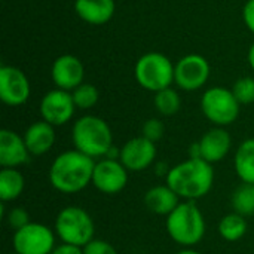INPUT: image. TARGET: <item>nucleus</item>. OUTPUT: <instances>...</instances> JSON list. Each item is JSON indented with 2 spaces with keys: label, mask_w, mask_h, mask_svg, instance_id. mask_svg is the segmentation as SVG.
<instances>
[{
  "label": "nucleus",
  "mask_w": 254,
  "mask_h": 254,
  "mask_svg": "<svg viewBox=\"0 0 254 254\" xmlns=\"http://www.w3.org/2000/svg\"><path fill=\"white\" fill-rule=\"evenodd\" d=\"M164 132H165V125L161 119H156V118L147 119L141 128V135L155 144L164 137Z\"/></svg>",
  "instance_id": "obj_27"
},
{
  "label": "nucleus",
  "mask_w": 254,
  "mask_h": 254,
  "mask_svg": "<svg viewBox=\"0 0 254 254\" xmlns=\"http://www.w3.org/2000/svg\"><path fill=\"white\" fill-rule=\"evenodd\" d=\"M210 73V63L205 57L189 54L174 64V83L183 91H198L207 83Z\"/></svg>",
  "instance_id": "obj_9"
},
{
  "label": "nucleus",
  "mask_w": 254,
  "mask_h": 254,
  "mask_svg": "<svg viewBox=\"0 0 254 254\" xmlns=\"http://www.w3.org/2000/svg\"><path fill=\"white\" fill-rule=\"evenodd\" d=\"M196 143L201 159L213 165L228 156L232 147V137L223 127H214L208 129Z\"/></svg>",
  "instance_id": "obj_15"
},
{
  "label": "nucleus",
  "mask_w": 254,
  "mask_h": 254,
  "mask_svg": "<svg viewBox=\"0 0 254 254\" xmlns=\"http://www.w3.org/2000/svg\"><path fill=\"white\" fill-rule=\"evenodd\" d=\"M247 229H249L247 219L235 211L231 214H226L219 222V234L225 241H229V243H235L241 240L247 234Z\"/></svg>",
  "instance_id": "obj_22"
},
{
  "label": "nucleus",
  "mask_w": 254,
  "mask_h": 254,
  "mask_svg": "<svg viewBox=\"0 0 254 254\" xmlns=\"http://www.w3.org/2000/svg\"><path fill=\"white\" fill-rule=\"evenodd\" d=\"M134 76L141 88L158 92L174 83V64L161 52H147L137 60Z\"/></svg>",
  "instance_id": "obj_6"
},
{
  "label": "nucleus",
  "mask_w": 254,
  "mask_h": 254,
  "mask_svg": "<svg viewBox=\"0 0 254 254\" xmlns=\"http://www.w3.org/2000/svg\"><path fill=\"white\" fill-rule=\"evenodd\" d=\"M6 220H7V225L13 229V231H18L24 226H27L30 223V216L27 213V210L21 208V207H16V208H12L7 216H6Z\"/></svg>",
  "instance_id": "obj_28"
},
{
  "label": "nucleus",
  "mask_w": 254,
  "mask_h": 254,
  "mask_svg": "<svg viewBox=\"0 0 254 254\" xmlns=\"http://www.w3.org/2000/svg\"><path fill=\"white\" fill-rule=\"evenodd\" d=\"M241 104L235 98L232 89L223 86H213L202 94L201 110L204 116L214 124V127H228L240 116Z\"/></svg>",
  "instance_id": "obj_7"
},
{
  "label": "nucleus",
  "mask_w": 254,
  "mask_h": 254,
  "mask_svg": "<svg viewBox=\"0 0 254 254\" xmlns=\"http://www.w3.org/2000/svg\"><path fill=\"white\" fill-rule=\"evenodd\" d=\"M170 238L185 249L199 244L205 235V219L195 201H183L167 216Z\"/></svg>",
  "instance_id": "obj_4"
},
{
  "label": "nucleus",
  "mask_w": 254,
  "mask_h": 254,
  "mask_svg": "<svg viewBox=\"0 0 254 254\" xmlns=\"http://www.w3.org/2000/svg\"><path fill=\"white\" fill-rule=\"evenodd\" d=\"M167 185L185 201H198L208 195L214 183L213 165L204 159L189 158L173 168L167 174Z\"/></svg>",
  "instance_id": "obj_2"
},
{
  "label": "nucleus",
  "mask_w": 254,
  "mask_h": 254,
  "mask_svg": "<svg viewBox=\"0 0 254 254\" xmlns=\"http://www.w3.org/2000/svg\"><path fill=\"white\" fill-rule=\"evenodd\" d=\"M249 64H250V67L254 70V43L250 46V49H249Z\"/></svg>",
  "instance_id": "obj_32"
},
{
  "label": "nucleus",
  "mask_w": 254,
  "mask_h": 254,
  "mask_svg": "<svg viewBox=\"0 0 254 254\" xmlns=\"http://www.w3.org/2000/svg\"><path fill=\"white\" fill-rule=\"evenodd\" d=\"M25 188V179L18 168H1L0 171V201L12 202L18 199Z\"/></svg>",
  "instance_id": "obj_21"
},
{
  "label": "nucleus",
  "mask_w": 254,
  "mask_h": 254,
  "mask_svg": "<svg viewBox=\"0 0 254 254\" xmlns=\"http://www.w3.org/2000/svg\"><path fill=\"white\" fill-rule=\"evenodd\" d=\"M76 112L71 92L63 89H52L40 100V116L52 127H63L71 121Z\"/></svg>",
  "instance_id": "obj_12"
},
{
  "label": "nucleus",
  "mask_w": 254,
  "mask_h": 254,
  "mask_svg": "<svg viewBox=\"0 0 254 254\" xmlns=\"http://www.w3.org/2000/svg\"><path fill=\"white\" fill-rule=\"evenodd\" d=\"M243 19L246 27L254 34V0H249L243 9Z\"/></svg>",
  "instance_id": "obj_30"
},
{
  "label": "nucleus",
  "mask_w": 254,
  "mask_h": 254,
  "mask_svg": "<svg viewBox=\"0 0 254 254\" xmlns=\"http://www.w3.org/2000/svg\"><path fill=\"white\" fill-rule=\"evenodd\" d=\"M51 77L55 88L71 92L85 79V65L83 63L71 54L60 55L51 68Z\"/></svg>",
  "instance_id": "obj_14"
},
{
  "label": "nucleus",
  "mask_w": 254,
  "mask_h": 254,
  "mask_svg": "<svg viewBox=\"0 0 254 254\" xmlns=\"http://www.w3.org/2000/svg\"><path fill=\"white\" fill-rule=\"evenodd\" d=\"M31 94L30 80L25 73L15 67L1 64L0 67V100L10 107L22 106Z\"/></svg>",
  "instance_id": "obj_10"
},
{
  "label": "nucleus",
  "mask_w": 254,
  "mask_h": 254,
  "mask_svg": "<svg viewBox=\"0 0 254 254\" xmlns=\"http://www.w3.org/2000/svg\"><path fill=\"white\" fill-rule=\"evenodd\" d=\"M234 168L243 183L254 185V138H247L238 146Z\"/></svg>",
  "instance_id": "obj_20"
},
{
  "label": "nucleus",
  "mask_w": 254,
  "mask_h": 254,
  "mask_svg": "<svg viewBox=\"0 0 254 254\" xmlns=\"http://www.w3.org/2000/svg\"><path fill=\"white\" fill-rule=\"evenodd\" d=\"M10 254H16V253H15V252H13V253H10Z\"/></svg>",
  "instance_id": "obj_34"
},
{
  "label": "nucleus",
  "mask_w": 254,
  "mask_h": 254,
  "mask_svg": "<svg viewBox=\"0 0 254 254\" xmlns=\"http://www.w3.org/2000/svg\"><path fill=\"white\" fill-rule=\"evenodd\" d=\"M232 207L234 211L249 217L254 214V185L243 183L232 193Z\"/></svg>",
  "instance_id": "obj_23"
},
{
  "label": "nucleus",
  "mask_w": 254,
  "mask_h": 254,
  "mask_svg": "<svg viewBox=\"0 0 254 254\" xmlns=\"http://www.w3.org/2000/svg\"><path fill=\"white\" fill-rule=\"evenodd\" d=\"M71 141L76 150L92 159L104 158L113 149V134L109 124L94 115H85L73 124Z\"/></svg>",
  "instance_id": "obj_3"
},
{
  "label": "nucleus",
  "mask_w": 254,
  "mask_h": 254,
  "mask_svg": "<svg viewBox=\"0 0 254 254\" xmlns=\"http://www.w3.org/2000/svg\"><path fill=\"white\" fill-rule=\"evenodd\" d=\"M176 254H202L199 253V252H196V250H193V249H183V250H180L179 253Z\"/></svg>",
  "instance_id": "obj_33"
},
{
  "label": "nucleus",
  "mask_w": 254,
  "mask_h": 254,
  "mask_svg": "<svg viewBox=\"0 0 254 254\" xmlns=\"http://www.w3.org/2000/svg\"><path fill=\"white\" fill-rule=\"evenodd\" d=\"M115 0H74L77 16L89 25H104L115 15Z\"/></svg>",
  "instance_id": "obj_17"
},
{
  "label": "nucleus",
  "mask_w": 254,
  "mask_h": 254,
  "mask_svg": "<svg viewBox=\"0 0 254 254\" xmlns=\"http://www.w3.org/2000/svg\"><path fill=\"white\" fill-rule=\"evenodd\" d=\"M24 141L33 156L48 153L55 144V127L42 121L33 122L24 132Z\"/></svg>",
  "instance_id": "obj_18"
},
{
  "label": "nucleus",
  "mask_w": 254,
  "mask_h": 254,
  "mask_svg": "<svg viewBox=\"0 0 254 254\" xmlns=\"http://www.w3.org/2000/svg\"><path fill=\"white\" fill-rule=\"evenodd\" d=\"M82 250H83V254H118L116 249L110 243L104 240H98V238H94Z\"/></svg>",
  "instance_id": "obj_29"
},
{
  "label": "nucleus",
  "mask_w": 254,
  "mask_h": 254,
  "mask_svg": "<svg viewBox=\"0 0 254 254\" xmlns=\"http://www.w3.org/2000/svg\"><path fill=\"white\" fill-rule=\"evenodd\" d=\"M24 137L12 129L0 131V165L1 168H18L30 161Z\"/></svg>",
  "instance_id": "obj_16"
},
{
  "label": "nucleus",
  "mask_w": 254,
  "mask_h": 254,
  "mask_svg": "<svg viewBox=\"0 0 254 254\" xmlns=\"http://www.w3.org/2000/svg\"><path fill=\"white\" fill-rule=\"evenodd\" d=\"M71 97L76 104V109L88 110V109H92L98 103L100 94H98V89L92 83L83 82L82 85H79L76 89L71 91Z\"/></svg>",
  "instance_id": "obj_25"
},
{
  "label": "nucleus",
  "mask_w": 254,
  "mask_h": 254,
  "mask_svg": "<svg viewBox=\"0 0 254 254\" xmlns=\"http://www.w3.org/2000/svg\"><path fill=\"white\" fill-rule=\"evenodd\" d=\"M95 159L73 149L60 153L49 168V182L61 193H77L92 183Z\"/></svg>",
  "instance_id": "obj_1"
},
{
  "label": "nucleus",
  "mask_w": 254,
  "mask_h": 254,
  "mask_svg": "<svg viewBox=\"0 0 254 254\" xmlns=\"http://www.w3.org/2000/svg\"><path fill=\"white\" fill-rule=\"evenodd\" d=\"M155 107L162 116H174L182 107V98L174 88H165L155 92Z\"/></svg>",
  "instance_id": "obj_24"
},
{
  "label": "nucleus",
  "mask_w": 254,
  "mask_h": 254,
  "mask_svg": "<svg viewBox=\"0 0 254 254\" xmlns=\"http://www.w3.org/2000/svg\"><path fill=\"white\" fill-rule=\"evenodd\" d=\"M156 144L143 135L128 140L119 150V161L131 173L147 170L156 159Z\"/></svg>",
  "instance_id": "obj_13"
},
{
  "label": "nucleus",
  "mask_w": 254,
  "mask_h": 254,
  "mask_svg": "<svg viewBox=\"0 0 254 254\" xmlns=\"http://www.w3.org/2000/svg\"><path fill=\"white\" fill-rule=\"evenodd\" d=\"M232 92H234V95L240 104L254 103V77H250V76L240 77L234 83Z\"/></svg>",
  "instance_id": "obj_26"
},
{
  "label": "nucleus",
  "mask_w": 254,
  "mask_h": 254,
  "mask_svg": "<svg viewBox=\"0 0 254 254\" xmlns=\"http://www.w3.org/2000/svg\"><path fill=\"white\" fill-rule=\"evenodd\" d=\"M179 204H180L179 195L168 185H159L150 188L144 195V205L147 207L149 211L158 216L171 214Z\"/></svg>",
  "instance_id": "obj_19"
},
{
  "label": "nucleus",
  "mask_w": 254,
  "mask_h": 254,
  "mask_svg": "<svg viewBox=\"0 0 254 254\" xmlns=\"http://www.w3.org/2000/svg\"><path fill=\"white\" fill-rule=\"evenodd\" d=\"M54 231L63 244L79 249H83L95 238V223L91 214L79 205L63 208L55 219Z\"/></svg>",
  "instance_id": "obj_5"
},
{
  "label": "nucleus",
  "mask_w": 254,
  "mask_h": 254,
  "mask_svg": "<svg viewBox=\"0 0 254 254\" xmlns=\"http://www.w3.org/2000/svg\"><path fill=\"white\" fill-rule=\"evenodd\" d=\"M51 254H83V250L68 244H60Z\"/></svg>",
  "instance_id": "obj_31"
},
{
  "label": "nucleus",
  "mask_w": 254,
  "mask_h": 254,
  "mask_svg": "<svg viewBox=\"0 0 254 254\" xmlns=\"http://www.w3.org/2000/svg\"><path fill=\"white\" fill-rule=\"evenodd\" d=\"M128 170L119 159L104 158L95 162L92 186L106 195H116L128 185Z\"/></svg>",
  "instance_id": "obj_11"
},
{
  "label": "nucleus",
  "mask_w": 254,
  "mask_h": 254,
  "mask_svg": "<svg viewBox=\"0 0 254 254\" xmlns=\"http://www.w3.org/2000/svg\"><path fill=\"white\" fill-rule=\"evenodd\" d=\"M57 234L42 223L30 222L27 226L15 231L13 250L16 254H51L55 250Z\"/></svg>",
  "instance_id": "obj_8"
}]
</instances>
